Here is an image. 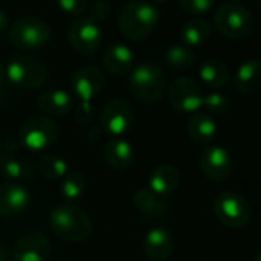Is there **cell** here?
Returning a JSON list of instances; mask_svg holds the SVG:
<instances>
[{
	"instance_id": "6da1fadb",
	"label": "cell",
	"mask_w": 261,
	"mask_h": 261,
	"mask_svg": "<svg viewBox=\"0 0 261 261\" xmlns=\"http://www.w3.org/2000/svg\"><path fill=\"white\" fill-rule=\"evenodd\" d=\"M160 11L145 0L126 4L118 14V30L129 40H143L157 27Z\"/></svg>"
},
{
	"instance_id": "7a4b0ae2",
	"label": "cell",
	"mask_w": 261,
	"mask_h": 261,
	"mask_svg": "<svg viewBox=\"0 0 261 261\" xmlns=\"http://www.w3.org/2000/svg\"><path fill=\"white\" fill-rule=\"evenodd\" d=\"M105 77L95 66H83L72 77V91L79 105L75 108V118L80 124H89L94 118V98L103 91Z\"/></svg>"
},
{
	"instance_id": "3957f363",
	"label": "cell",
	"mask_w": 261,
	"mask_h": 261,
	"mask_svg": "<svg viewBox=\"0 0 261 261\" xmlns=\"http://www.w3.org/2000/svg\"><path fill=\"white\" fill-rule=\"evenodd\" d=\"M49 227L65 241L80 243L91 233V220L80 207L72 204H60L49 214Z\"/></svg>"
},
{
	"instance_id": "277c9868",
	"label": "cell",
	"mask_w": 261,
	"mask_h": 261,
	"mask_svg": "<svg viewBox=\"0 0 261 261\" xmlns=\"http://www.w3.org/2000/svg\"><path fill=\"white\" fill-rule=\"evenodd\" d=\"M129 89L130 94L145 105L159 103L166 91V77L163 69L151 62L140 63L129 75Z\"/></svg>"
},
{
	"instance_id": "5b68a950",
	"label": "cell",
	"mask_w": 261,
	"mask_h": 261,
	"mask_svg": "<svg viewBox=\"0 0 261 261\" xmlns=\"http://www.w3.org/2000/svg\"><path fill=\"white\" fill-rule=\"evenodd\" d=\"M214 23L218 33L230 40L246 39L253 30L252 14L238 2L221 4L214 14Z\"/></svg>"
},
{
	"instance_id": "8992f818",
	"label": "cell",
	"mask_w": 261,
	"mask_h": 261,
	"mask_svg": "<svg viewBox=\"0 0 261 261\" xmlns=\"http://www.w3.org/2000/svg\"><path fill=\"white\" fill-rule=\"evenodd\" d=\"M5 77L19 89L34 91L45 85L48 72L39 59L33 56H16L7 65Z\"/></svg>"
},
{
	"instance_id": "52a82bcc",
	"label": "cell",
	"mask_w": 261,
	"mask_h": 261,
	"mask_svg": "<svg viewBox=\"0 0 261 261\" xmlns=\"http://www.w3.org/2000/svg\"><path fill=\"white\" fill-rule=\"evenodd\" d=\"M8 39L20 51H36L45 48L51 40V28L40 19L20 17L10 28Z\"/></svg>"
},
{
	"instance_id": "ba28073f",
	"label": "cell",
	"mask_w": 261,
	"mask_h": 261,
	"mask_svg": "<svg viewBox=\"0 0 261 261\" xmlns=\"http://www.w3.org/2000/svg\"><path fill=\"white\" fill-rule=\"evenodd\" d=\"M217 220L232 229H238L247 224L250 218V206L246 198L237 192L224 191L218 194L212 203Z\"/></svg>"
},
{
	"instance_id": "9c48e42d",
	"label": "cell",
	"mask_w": 261,
	"mask_h": 261,
	"mask_svg": "<svg viewBox=\"0 0 261 261\" xmlns=\"http://www.w3.org/2000/svg\"><path fill=\"white\" fill-rule=\"evenodd\" d=\"M57 126L49 117H34L20 130V142L31 152H42L57 140Z\"/></svg>"
},
{
	"instance_id": "30bf717a",
	"label": "cell",
	"mask_w": 261,
	"mask_h": 261,
	"mask_svg": "<svg viewBox=\"0 0 261 261\" xmlns=\"http://www.w3.org/2000/svg\"><path fill=\"white\" fill-rule=\"evenodd\" d=\"M134 121V111L130 105L121 98H114L106 103L101 111L100 126L103 133L112 139L124 136Z\"/></svg>"
},
{
	"instance_id": "8fae6325",
	"label": "cell",
	"mask_w": 261,
	"mask_h": 261,
	"mask_svg": "<svg viewBox=\"0 0 261 261\" xmlns=\"http://www.w3.org/2000/svg\"><path fill=\"white\" fill-rule=\"evenodd\" d=\"M169 103L174 109L185 114H195L203 108V92L197 82L189 77L175 79L168 91Z\"/></svg>"
},
{
	"instance_id": "7c38bea8",
	"label": "cell",
	"mask_w": 261,
	"mask_h": 261,
	"mask_svg": "<svg viewBox=\"0 0 261 261\" xmlns=\"http://www.w3.org/2000/svg\"><path fill=\"white\" fill-rule=\"evenodd\" d=\"M68 40L75 51L82 54H92L103 42L101 28L89 17H77L68 28Z\"/></svg>"
},
{
	"instance_id": "4fadbf2b",
	"label": "cell",
	"mask_w": 261,
	"mask_h": 261,
	"mask_svg": "<svg viewBox=\"0 0 261 261\" xmlns=\"http://www.w3.org/2000/svg\"><path fill=\"white\" fill-rule=\"evenodd\" d=\"M200 169L211 181H224L232 172L230 154L221 146H209L200 154Z\"/></svg>"
},
{
	"instance_id": "5bb4252c",
	"label": "cell",
	"mask_w": 261,
	"mask_h": 261,
	"mask_svg": "<svg viewBox=\"0 0 261 261\" xmlns=\"http://www.w3.org/2000/svg\"><path fill=\"white\" fill-rule=\"evenodd\" d=\"M51 246L42 233L30 232L22 235L13 249L14 261H48Z\"/></svg>"
},
{
	"instance_id": "9a60e30c",
	"label": "cell",
	"mask_w": 261,
	"mask_h": 261,
	"mask_svg": "<svg viewBox=\"0 0 261 261\" xmlns=\"http://www.w3.org/2000/svg\"><path fill=\"white\" fill-rule=\"evenodd\" d=\"M31 203L30 191L14 181L0 185V215L16 217L23 214Z\"/></svg>"
},
{
	"instance_id": "2e32d148",
	"label": "cell",
	"mask_w": 261,
	"mask_h": 261,
	"mask_svg": "<svg viewBox=\"0 0 261 261\" xmlns=\"http://www.w3.org/2000/svg\"><path fill=\"white\" fill-rule=\"evenodd\" d=\"M145 255L151 261H166L174 252V238L169 230L154 227L148 230L143 241Z\"/></svg>"
},
{
	"instance_id": "e0dca14e",
	"label": "cell",
	"mask_w": 261,
	"mask_h": 261,
	"mask_svg": "<svg viewBox=\"0 0 261 261\" xmlns=\"http://www.w3.org/2000/svg\"><path fill=\"white\" fill-rule=\"evenodd\" d=\"M235 89L243 95H252L261 91V60L250 59L243 62L235 74Z\"/></svg>"
},
{
	"instance_id": "ac0fdd59",
	"label": "cell",
	"mask_w": 261,
	"mask_h": 261,
	"mask_svg": "<svg viewBox=\"0 0 261 261\" xmlns=\"http://www.w3.org/2000/svg\"><path fill=\"white\" fill-rule=\"evenodd\" d=\"M103 66L112 75H124L134 66V53L126 45L115 43L105 51Z\"/></svg>"
},
{
	"instance_id": "d6986e66",
	"label": "cell",
	"mask_w": 261,
	"mask_h": 261,
	"mask_svg": "<svg viewBox=\"0 0 261 261\" xmlns=\"http://www.w3.org/2000/svg\"><path fill=\"white\" fill-rule=\"evenodd\" d=\"M180 171L172 165H160L155 168L149 177V189L157 195L168 197L180 185Z\"/></svg>"
},
{
	"instance_id": "ffe728a7",
	"label": "cell",
	"mask_w": 261,
	"mask_h": 261,
	"mask_svg": "<svg viewBox=\"0 0 261 261\" xmlns=\"http://www.w3.org/2000/svg\"><path fill=\"white\" fill-rule=\"evenodd\" d=\"M188 134L197 145H209L217 136V123L207 112H195L189 118Z\"/></svg>"
},
{
	"instance_id": "44dd1931",
	"label": "cell",
	"mask_w": 261,
	"mask_h": 261,
	"mask_svg": "<svg viewBox=\"0 0 261 261\" xmlns=\"http://www.w3.org/2000/svg\"><path fill=\"white\" fill-rule=\"evenodd\" d=\"M72 97L63 89H49L39 97V109L49 117H62L72 111Z\"/></svg>"
},
{
	"instance_id": "7402d4cb",
	"label": "cell",
	"mask_w": 261,
	"mask_h": 261,
	"mask_svg": "<svg viewBox=\"0 0 261 261\" xmlns=\"http://www.w3.org/2000/svg\"><path fill=\"white\" fill-rule=\"evenodd\" d=\"M134 159H136V152L133 145L123 139H112L105 146V160L112 169L117 171L127 169L134 163Z\"/></svg>"
},
{
	"instance_id": "603a6c76",
	"label": "cell",
	"mask_w": 261,
	"mask_h": 261,
	"mask_svg": "<svg viewBox=\"0 0 261 261\" xmlns=\"http://www.w3.org/2000/svg\"><path fill=\"white\" fill-rule=\"evenodd\" d=\"M134 204L142 214L152 217V218H159V217L165 215L169 209L168 198L157 195L149 188H142L136 192Z\"/></svg>"
},
{
	"instance_id": "cb8c5ba5",
	"label": "cell",
	"mask_w": 261,
	"mask_h": 261,
	"mask_svg": "<svg viewBox=\"0 0 261 261\" xmlns=\"http://www.w3.org/2000/svg\"><path fill=\"white\" fill-rule=\"evenodd\" d=\"M198 74H200L201 82H204V85H207L209 88H223L229 82L227 66L223 62L215 60V59L206 60L200 66Z\"/></svg>"
},
{
	"instance_id": "d4e9b609",
	"label": "cell",
	"mask_w": 261,
	"mask_h": 261,
	"mask_svg": "<svg viewBox=\"0 0 261 261\" xmlns=\"http://www.w3.org/2000/svg\"><path fill=\"white\" fill-rule=\"evenodd\" d=\"M211 34V25L204 19H192L186 22L181 28V40L189 46L203 45Z\"/></svg>"
},
{
	"instance_id": "484cf974",
	"label": "cell",
	"mask_w": 261,
	"mask_h": 261,
	"mask_svg": "<svg viewBox=\"0 0 261 261\" xmlns=\"http://www.w3.org/2000/svg\"><path fill=\"white\" fill-rule=\"evenodd\" d=\"M165 62L172 71H188L195 63V54L185 45H174L166 51Z\"/></svg>"
},
{
	"instance_id": "4316f807",
	"label": "cell",
	"mask_w": 261,
	"mask_h": 261,
	"mask_svg": "<svg viewBox=\"0 0 261 261\" xmlns=\"http://www.w3.org/2000/svg\"><path fill=\"white\" fill-rule=\"evenodd\" d=\"M85 192H86V180L82 172L79 171L68 172L62 178L60 194L66 201H77L85 195Z\"/></svg>"
},
{
	"instance_id": "83f0119b",
	"label": "cell",
	"mask_w": 261,
	"mask_h": 261,
	"mask_svg": "<svg viewBox=\"0 0 261 261\" xmlns=\"http://www.w3.org/2000/svg\"><path fill=\"white\" fill-rule=\"evenodd\" d=\"M0 174L5 178L14 181L30 177L31 168L11 155H0Z\"/></svg>"
},
{
	"instance_id": "f1b7e54d",
	"label": "cell",
	"mask_w": 261,
	"mask_h": 261,
	"mask_svg": "<svg viewBox=\"0 0 261 261\" xmlns=\"http://www.w3.org/2000/svg\"><path fill=\"white\" fill-rule=\"evenodd\" d=\"M39 171L48 180H60L68 174V165H66L65 159L51 154L40 160Z\"/></svg>"
},
{
	"instance_id": "f546056e",
	"label": "cell",
	"mask_w": 261,
	"mask_h": 261,
	"mask_svg": "<svg viewBox=\"0 0 261 261\" xmlns=\"http://www.w3.org/2000/svg\"><path fill=\"white\" fill-rule=\"evenodd\" d=\"M203 108L206 109V112L209 115H221L224 114L229 108H230V101L229 98L218 91L209 92L206 95H203Z\"/></svg>"
},
{
	"instance_id": "4dcf8cb0",
	"label": "cell",
	"mask_w": 261,
	"mask_h": 261,
	"mask_svg": "<svg viewBox=\"0 0 261 261\" xmlns=\"http://www.w3.org/2000/svg\"><path fill=\"white\" fill-rule=\"evenodd\" d=\"M178 4L188 14H203L214 7L215 0H178Z\"/></svg>"
},
{
	"instance_id": "1f68e13d",
	"label": "cell",
	"mask_w": 261,
	"mask_h": 261,
	"mask_svg": "<svg viewBox=\"0 0 261 261\" xmlns=\"http://www.w3.org/2000/svg\"><path fill=\"white\" fill-rule=\"evenodd\" d=\"M111 14V7L106 0H95L89 8V19L95 23L105 22Z\"/></svg>"
},
{
	"instance_id": "d6a6232c",
	"label": "cell",
	"mask_w": 261,
	"mask_h": 261,
	"mask_svg": "<svg viewBox=\"0 0 261 261\" xmlns=\"http://www.w3.org/2000/svg\"><path fill=\"white\" fill-rule=\"evenodd\" d=\"M57 4L65 13L71 16H82L88 10L89 0H57Z\"/></svg>"
},
{
	"instance_id": "836d02e7",
	"label": "cell",
	"mask_w": 261,
	"mask_h": 261,
	"mask_svg": "<svg viewBox=\"0 0 261 261\" xmlns=\"http://www.w3.org/2000/svg\"><path fill=\"white\" fill-rule=\"evenodd\" d=\"M0 261H11V256H10V252L5 246V243L0 241Z\"/></svg>"
},
{
	"instance_id": "e575fe53",
	"label": "cell",
	"mask_w": 261,
	"mask_h": 261,
	"mask_svg": "<svg viewBox=\"0 0 261 261\" xmlns=\"http://www.w3.org/2000/svg\"><path fill=\"white\" fill-rule=\"evenodd\" d=\"M8 28V16L0 11V34H4Z\"/></svg>"
},
{
	"instance_id": "d590c367",
	"label": "cell",
	"mask_w": 261,
	"mask_h": 261,
	"mask_svg": "<svg viewBox=\"0 0 261 261\" xmlns=\"http://www.w3.org/2000/svg\"><path fill=\"white\" fill-rule=\"evenodd\" d=\"M4 79H5V68H4L2 63H0V85H2Z\"/></svg>"
},
{
	"instance_id": "8d00e7d4",
	"label": "cell",
	"mask_w": 261,
	"mask_h": 261,
	"mask_svg": "<svg viewBox=\"0 0 261 261\" xmlns=\"http://www.w3.org/2000/svg\"><path fill=\"white\" fill-rule=\"evenodd\" d=\"M152 2H155V4H165L166 0H152Z\"/></svg>"
},
{
	"instance_id": "74e56055",
	"label": "cell",
	"mask_w": 261,
	"mask_h": 261,
	"mask_svg": "<svg viewBox=\"0 0 261 261\" xmlns=\"http://www.w3.org/2000/svg\"><path fill=\"white\" fill-rule=\"evenodd\" d=\"M255 261H261V252H259V253H258V256H256V258H255Z\"/></svg>"
},
{
	"instance_id": "f35d334b",
	"label": "cell",
	"mask_w": 261,
	"mask_h": 261,
	"mask_svg": "<svg viewBox=\"0 0 261 261\" xmlns=\"http://www.w3.org/2000/svg\"><path fill=\"white\" fill-rule=\"evenodd\" d=\"M0 152H2V142H0Z\"/></svg>"
}]
</instances>
